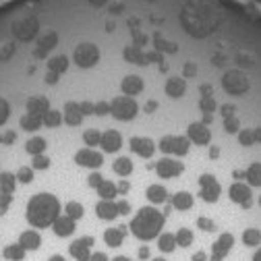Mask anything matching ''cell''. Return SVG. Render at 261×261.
<instances>
[{"instance_id": "cell-1", "label": "cell", "mask_w": 261, "mask_h": 261, "mask_svg": "<svg viewBox=\"0 0 261 261\" xmlns=\"http://www.w3.org/2000/svg\"><path fill=\"white\" fill-rule=\"evenodd\" d=\"M25 220L31 228H50L52 222L60 216V203L48 191L31 193L25 201Z\"/></svg>"}, {"instance_id": "cell-2", "label": "cell", "mask_w": 261, "mask_h": 261, "mask_svg": "<svg viewBox=\"0 0 261 261\" xmlns=\"http://www.w3.org/2000/svg\"><path fill=\"white\" fill-rule=\"evenodd\" d=\"M126 232H128V228L124 224L120 226H110L106 228V230L102 232V241L108 249H120L124 245V239H126Z\"/></svg>"}, {"instance_id": "cell-3", "label": "cell", "mask_w": 261, "mask_h": 261, "mask_svg": "<svg viewBox=\"0 0 261 261\" xmlns=\"http://www.w3.org/2000/svg\"><path fill=\"white\" fill-rule=\"evenodd\" d=\"M25 251H38L42 247V234L36 230V228H27L19 234V241H17Z\"/></svg>"}, {"instance_id": "cell-4", "label": "cell", "mask_w": 261, "mask_h": 261, "mask_svg": "<svg viewBox=\"0 0 261 261\" xmlns=\"http://www.w3.org/2000/svg\"><path fill=\"white\" fill-rule=\"evenodd\" d=\"M69 255L75 259V261H89V255H91V247L85 245L83 239H75L69 243Z\"/></svg>"}, {"instance_id": "cell-5", "label": "cell", "mask_w": 261, "mask_h": 261, "mask_svg": "<svg viewBox=\"0 0 261 261\" xmlns=\"http://www.w3.org/2000/svg\"><path fill=\"white\" fill-rule=\"evenodd\" d=\"M25 249L19 245V243H9L5 249H3V255H5V259H9V261H23L25 259Z\"/></svg>"}, {"instance_id": "cell-6", "label": "cell", "mask_w": 261, "mask_h": 261, "mask_svg": "<svg viewBox=\"0 0 261 261\" xmlns=\"http://www.w3.org/2000/svg\"><path fill=\"white\" fill-rule=\"evenodd\" d=\"M137 259H139V261H149V259H151V247H149V245H139V249H137Z\"/></svg>"}, {"instance_id": "cell-7", "label": "cell", "mask_w": 261, "mask_h": 261, "mask_svg": "<svg viewBox=\"0 0 261 261\" xmlns=\"http://www.w3.org/2000/svg\"><path fill=\"white\" fill-rule=\"evenodd\" d=\"M110 261H133V259H130L128 255H116V257H112Z\"/></svg>"}, {"instance_id": "cell-8", "label": "cell", "mask_w": 261, "mask_h": 261, "mask_svg": "<svg viewBox=\"0 0 261 261\" xmlns=\"http://www.w3.org/2000/svg\"><path fill=\"white\" fill-rule=\"evenodd\" d=\"M48 261H67V259H64L60 253H56V255H50V257H48Z\"/></svg>"}, {"instance_id": "cell-9", "label": "cell", "mask_w": 261, "mask_h": 261, "mask_svg": "<svg viewBox=\"0 0 261 261\" xmlns=\"http://www.w3.org/2000/svg\"><path fill=\"white\" fill-rule=\"evenodd\" d=\"M149 261H168L166 257H153V259H149Z\"/></svg>"}, {"instance_id": "cell-10", "label": "cell", "mask_w": 261, "mask_h": 261, "mask_svg": "<svg viewBox=\"0 0 261 261\" xmlns=\"http://www.w3.org/2000/svg\"><path fill=\"white\" fill-rule=\"evenodd\" d=\"M259 168H261V166H259ZM230 193H232V191H230ZM218 201H220V199H218ZM212 203H214V201H212ZM205 205H207V203H205ZM205 205H203V207H205ZM197 212H199V210H197ZM193 214H195V212H193ZM193 214H191V216H193ZM191 216H189V218H191ZM189 218H187V220H189ZM180 224H182V222H180ZM180 224H178V226H180Z\"/></svg>"}]
</instances>
